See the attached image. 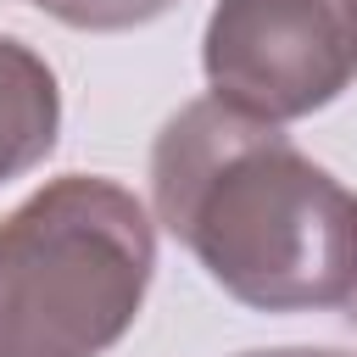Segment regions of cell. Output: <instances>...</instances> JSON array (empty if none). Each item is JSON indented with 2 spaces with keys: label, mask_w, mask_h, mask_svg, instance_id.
I'll return each mask as SVG.
<instances>
[{
  "label": "cell",
  "mask_w": 357,
  "mask_h": 357,
  "mask_svg": "<svg viewBox=\"0 0 357 357\" xmlns=\"http://www.w3.org/2000/svg\"><path fill=\"white\" fill-rule=\"evenodd\" d=\"M212 100L296 123L357 84V0H218L201 33Z\"/></svg>",
  "instance_id": "3"
},
{
  "label": "cell",
  "mask_w": 357,
  "mask_h": 357,
  "mask_svg": "<svg viewBox=\"0 0 357 357\" xmlns=\"http://www.w3.org/2000/svg\"><path fill=\"white\" fill-rule=\"evenodd\" d=\"M33 6H39V0H33Z\"/></svg>",
  "instance_id": "8"
},
{
  "label": "cell",
  "mask_w": 357,
  "mask_h": 357,
  "mask_svg": "<svg viewBox=\"0 0 357 357\" xmlns=\"http://www.w3.org/2000/svg\"><path fill=\"white\" fill-rule=\"evenodd\" d=\"M178 0H39V11H50L56 22L78 28V33H123V28H145L156 17H167Z\"/></svg>",
  "instance_id": "5"
},
{
  "label": "cell",
  "mask_w": 357,
  "mask_h": 357,
  "mask_svg": "<svg viewBox=\"0 0 357 357\" xmlns=\"http://www.w3.org/2000/svg\"><path fill=\"white\" fill-rule=\"evenodd\" d=\"M156 223L134 190L61 173L0 218V357H100L151 290Z\"/></svg>",
  "instance_id": "2"
},
{
  "label": "cell",
  "mask_w": 357,
  "mask_h": 357,
  "mask_svg": "<svg viewBox=\"0 0 357 357\" xmlns=\"http://www.w3.org/2000/svg\"><path fill=\"white\" fill-rule=\"evenodd\" d=\"M61 134V89L39 50L0 33V184L33 173Z\"/></svg>",
  "instance_id": "4"
},
{
  "label": "cell",
  "mask_w": 357,
  "mask_h": 357,
  "mask_svg": "<svg viewBox=\"0 0 357 357\" xmlns=\"http://www.w3.org/2000/svg\"><path fill=\"white\" fill-rule=\"evenodd\" d=\"M151 206L206 279L251 312L346 307L357 284V195L279 123L212 95L162 123Z\"/></svg>",
  "instance_id": "1"
},
{
  "label": "cell",
  "mask_w": 357,
  "mask_h": 357,
  "mask_svg": "<svg viewBox=\"0 0 357 357\" xmlns=\"http://www.w3.org/2000/svg\"><path fill=\"white\" fill-rule=\"evenodd\" d=\"M346 318H351V329H357V284H351V296H346Z\"/></svg>",
  "instance_id": "7"
},
{
  "label": "cell",
  "mask_w": 357,
  "mask_h": 357,
  "mask_svg": "<svg viewBox=\"0 0 357 357\" xmlns=\"http://www.w3.org/2000/svg\"><path fill=\"white\" fill-rule=\"evenodd\" d=\"M240 357H346V351H307V346H290V351H240Z\"/></svg>",
  "instance_id": "6"
}]
</instances>
